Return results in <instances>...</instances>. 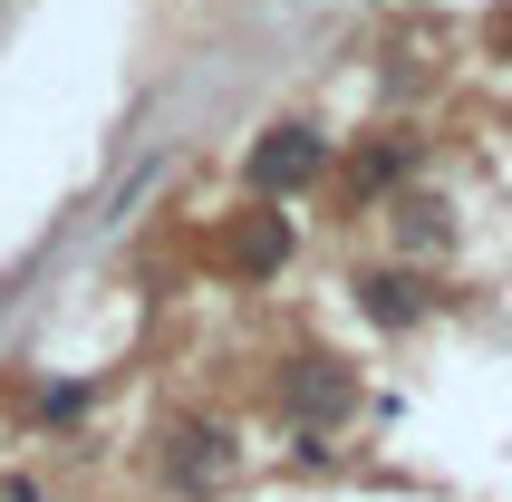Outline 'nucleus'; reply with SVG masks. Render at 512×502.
Instances as JSON below:
<instances>
[{
  "label": "nucleus",
  "instance_id": "1",
  "mask_svg": "<svg viewBox=\"0 0 512 502\" xmlns=\"http://www.w3.org/2000/svg\"><path fill=\"white\" fill-rule=\"evenodd\" d=\"M329 174V136H319L310 116H281V126H261L252 145V194H300Z\"/></svg>",
  "mask_w": 512,
  "mask_h": 502
},
{
  "label": "nucleus",
  "instance_id": "2",
  "mask_svg": "<svg viewBox=\"0 0 512 502\" xmlns=\"http://www.w3.org/2000/svg\"><path fill=\"white\" fill-rule=\"evenodd\" d=\"M281 406H290V416H310V425H329V416H348V406H358V387H348L339 358H290Z\"/></svg>",
  "mask_w": 512,
  "mask_h": 502
},
{
  "label": "nucleus",
  "instance_id": "3",
  "mask_svg": "<svg viewBox=\"0 0 512 502\" xmlns=\"http://www.w3.org/2000/svg\"><path fill=\"white\" fill-rule=\"evenodd\" d=\"M223 251H232V271H242V280H271L290 261V213H242Z\"/></svg>",
  "mask_w": 512,
  "mask_h": 502
},
{
  "label": "nucleus",
  "instance_id": "4",
  "mask_svg": "<svg viewBox=\"0 0 512 502\" xmlns=\"http://www.w3.org/2000/svg\"><path fill=\"white\" fill-rule=\"evenodd\" d=\"M358 309H368L377 329H416V319H426V280H406V271H368V280H358Z\"/></svg>",
  "mask_w": 512,
  "mask_h": 502
},
{
  "label": "nucleus",
  "instance_id": "5",
  "mask_svg": "<svg viewBox=\"0 0 512 502\" xmlns=\"http://www.w3.org/2000/svg\"><path fill=\"white\" fill-rule=\"evenodd\" d=\"M223 474H232V445L213 425H184V435H174V483H184V493H213Z\"/></svg>",
  "mask_w": 512,
  "mask_h": 502
},
{
  "label": "nucleus",
  "instance_id": "6",
  "mask_svg": "<svg viewBox=\"0 0 512 502\" xmlns=\"http://www.w3.org/2000/svg\"><path fill=\"white\" fill-rule=\"evenodd\" d=\"M397 174H406V145H368V155H358V194L397 184Z\"/></svg>",
  "mask_w": 512,
  "mask_h": 502
},
{
  "label": "nucleus",
  "instance_id": "7",
  "mask_svg": "<svg viewBox=\"0 0 512 502\" xmlns=\"http://www.w3.org/2000/svg\"><path fill=\"white\" fill-rule=\"evenodd\" d=\"M397 223H406V242H445V223H435V203H406Z\"/></svg>",
  "mask_w": 512,
  "mask_h": 502
}]
</instances>
